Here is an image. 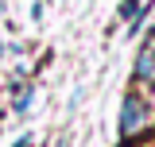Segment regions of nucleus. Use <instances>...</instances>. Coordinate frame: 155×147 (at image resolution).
<instances>
[{
  "label": "nucleus",
  "mask_w": 155,
  "mask_h": 147,
  "mask_svg": "<svg viewBox=\"0 0 155 147\" xmlns=\"http://www.w3.org/2000/svg\"><path fill=\"white\" fill-rule=\"evenodd\" d=\"M147 120H151V109H147L143 93H140V89L124 93V105H120V136H124V139H132L136 132L147 128Z\"/></svg>",
  "instance_id": "nucleus-1"
},
{
  "label": "nucleus",
  "mask_w": 155,
  "mask_h": 147,
  "mask_svg": "<svg viewBox=\"0 0 155 147\" xmlns=\"http://www.w3.org/2000/svg\"><path fill=\"white\" fill-rule=\"evenodd\" d=\"M143 81H155V35L140 47V58H136V85Z\"/></svg>",
  "instance_id": "nucleus-2"
},
{
  "label": "nucleus",
  "mask_w": 155,
  "mask_h": 147,
  "mask_svg": "<svg viewBox=\"0 0 155 147\" xmlns=\"http://www.w3.org/2000/svg\"><path fill=\"white\" fill-rule=\"evenodd\" d=\"M27 105H31V89H23L16 97V112H27Z\"/></svg>",
  "instance_id": "nucleus-3"
},
{
  "label": "nucleus",
  "mask_w": 155,
  "mask_h": 147,
  "mask_svg": "<svg viewBox=\"0 0 155 147\" xmlns=\"http://www.w3.org/2000/svg\"><path fill=\"white\" fill-rule=\"evenodd\" d=\"M27 143H31V139H27V136H23V139H16V143H12V147H27Z\"/></svg>",
  "instance_id": "nucleus-4"
}]
</instances>
